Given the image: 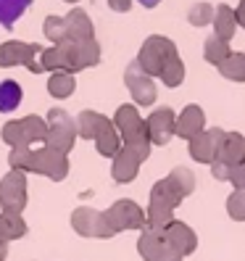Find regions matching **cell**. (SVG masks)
Listing matches in <instances>:
<instances>
[{"mask_svg":"<svg viewBox=\"0 0 245 261\" xmlns=\"http://www.w3.org/2000/svg\"><path fill=\"white\" fill-rule=\"evenodd\" d=\"M137 66H140L148 76H161L166 87H177L185 80V66L177 56V48L172 40H166L161 35L150 37L137 58Z\"/></svg>","mask_w":245,"mask_h":261,"instance_id":"cell-1","label":"cell"},{"mask_svg":"<svg viewBox=\"0 0 245 261\" xmlns=\"http://www.w3.org/2000/svg\"><path fill=\"white\" fill-rule=\"evenodd\" d=\"M11 166L13 169H32V172L48 174L50 179H64L69 172V161L64 153L45 145L42 150H32L29 145L11 150Z\"/></svg>","mask_w":245,"mask_h":261,"instance_id":"cell-2","label":"cell"},{"mask_svg":"<svg viewBox=\"0 0 245 261\" xmlns=\"http://www.w3.org/2000/svg\"><path fill=\"white\" fill-rule=\"evenodd\" d=\"M182 198H185V190L177 185L174 177H166V179L156 182V188L150 193V208H148L145 222L153 229H164L172 222V211L177 208V203Z\"/></svg>","mask_w":245,"mask_h":261,"instance_id":"cell-3","label":"cell"},{"mask_svg":"<svg viewBox=\"0 0 245 261\" xmlns=\"http://www.w3.org/2000/svg\"><path fill=\"white\" fill-rule=\"evenodd\" d=\"M114 127L116 132L124 137V143L129 148H134L137 153H143L148 159L150 153V137H148V129H145V121L137 116L134 106H121L116 111V119H114Z\"/></svg>","mask_w":245,"mask_h":261,"instance_id":"cell-4","label":"cell"},{"mask_svg":"<svg viewBox=\"0 0 245 261\" xmlns=\"http://www.w3.org/2000/svg\"><path fill=\"white\" fill-rule=\"evenodd\" d=\"M74 137H76V124L71 121V116L61 109H53L48 114V135H45V145L58 150V153H66L74 145Z\"/></svg>","mask_w":245,"mask_h":261,"instance_id":"cell-5","label":"cell"},{"mask_svg":"<svg viewBox=\"0 0 245 261\" xmlns=\"http://www.w3.org/2000/svg\"><path fill=\"white\" fill-rule=\"evenodd\" d=\"M245 161V140H242V135L232 132V135H224V140L219 145V153H216V159L211 161V172L216 179H227L229 172Z\"/></svg>","mask_w":245,"mask_h":261,"instance_id":"cell-6","label":"cell"},{"mask_svg":"<svg viewBox=\"0 0 245 261\" xmlns=\"http://www.w3.org/2000/svg\"><path fill=\"white\" fill-rule=\"evenodd\" d=\"M26 203V177L21 169H13L0 182V206L3 214H21Z\"/></svg>","mask_w":245,"mask_h":261,"instance_id":"cell-7","label":"cell"},{"mask_svg":"<svg viewBox=\"0 0 245 261\" xmlns=\"http://www.w3.org/2000/svg\"><path fill=\"white\" fill-rule=\"evenodd\" d=\"M137 245H140V253H143L145 261H182V256L174 251L169 238L164 235V229L148 227Z\"/></svg>","mask_w":245,"mask_h":261,"instance_id":"cell-8","label":"cell"},{"mask_svg":"<svg viewBox=\"0 0 245 261\" xmlns=\"http://www.w3.org/2000/svg\"><path fill=\"white\" fill-rule=\"evenodd\" d=\"M105 222H108L111 232L119 229H132V227H143L145 224V214L140 211V206L132 201H119L105 211Z\"/></svg>","mask_w":245,"mask_h":261,"instance_id":"cell-9","label":"cell"},{"mask_svg":"<svg viewBox=\"0 0 245 261\" xmlns=\"http://www.w3.org/2000/svg\"><path fill=\"white\" fill-rule=\"evenodd\" d=\"M71 222H74L76 232L87 235V238H111L114 235L108 229V222H105V214L93 211V208H76Z\"/></svg>","mask_w":245,"mask_h":261,"instance_id":"cell-10","label":"cell"},{"mask_svg":"<svg viewBox=\"0 0 245 261\" xmlns=\"http://www.w3.org/2000/svg\"><path fill=\"white\" fill-rule=\"evenodd\" d=\"M124 80H127L129 93H132V100H134L137 106H150L153 100H156V85H153L150 76H148L140 66H137V61L127 69Z\"/></svg>","mask_w":245,"mask_h":261,"instance_id":"cell-11","label":"cell"},{"mask_svg":"<svg viewBox=\"0 0 245 261\" xmlns=\"http://www.w3.org/2000/svg\"><path fill=\"white\" fill-rule=\"evenodd\" d=\"M42 53L40 45H24V42H6L0 45V66H29L35 71L37 56Z\"/></svg>","mask_w":245,"mask_h":261,"instance_id":"cell-12","label":"cell"},{"mask_svg":"<svg viewBox=\"0 0 245 261\" xmlns=\"http://www.w3.org/2000/svg\"><path fill=\"white\" fill-rule=\"evenodd\" d=\"M224 135L227 132H222V129H208V132L203 129L201 135H195L190 140V156L195 161H201V164H211L213 159H216Z\"/></svg>","mask_w":245,"mask_h":261,"instance_id":"cell-13","label":"cell"},{"mask_svg":"<svg viewBox=\"0 0 245 261\" xmlns=\"http://www.w3.org/2000/svg\"><path fill=\"white\" fill-rule=\"evenodd\" d=\"M174 121H177V116L172 114V109L153 111V114L148 116V121H145V129H148L150 143H156V145L169 143V137L174 135Z\"/></svg>","mask_w":245,"mask_h":261,"instance_id":"cell-14","label":"cell"},{"mask_svg":"<svg viewBox=\"0 0 245 261\" xmlns=\"http://www.w3.org/2000/svg\"><path fill=\"white\" fill-rule=\"evenodd\" d=\"M143 161H145L143 153H137L134 148L124 145V148H121L116 156H114V179H116V182H129V179H134V174H137V169H140Z\"/></svg>","mask_w":245,"mask_h":261,"instance_id":"cell-15","label":"cell"},{"mask_svg":"<svg viewBox=\"0 0 245 261\" xmlns=\"http://www.w3.org/2000/svg\"><path fill=\"white\" fill-rule=\"evenodd\" d=\"M164 235L169 238V243L174 245V251H177L179 256L193 253V251H195V245H198L195 232H193L187 224H182V222H169V224L164 227Z\"/></svg>","mask_w":245,"mask_h":261,"instance_id":"cell-16","label":"cell"},{"mask_svg":"<svg viewBox=\"0 0 245 261\" xmlns=\"http://www.w3.org/2000/svg\"><path fill=\"white\" fill-rule=\"evenodd\" d=\"M203 124H206L203 111L198 109V106H187V109L179 114V119L174 121V132L179 137H185V140H193L195 135L203 132Z\"/></svg>","mask_w":245,"mask_h":261,"instance_id":"cell-17","label":"cell"},{"mask_svg":"<svg viewBox=\"0 0 245 261\" xmlns=\"http://www.w3.org/2000/svg\"><path fill=\"white\" fill-rule=\"evenodd\" d=\"M66 21V40H93V24L85 11H71Z\"/></svg>","mask_w":245,"mask_h":261,"instance_id":"cell-18","label":"cell"},{"mask_svg":"<svg viewBox=\"0 0 245 261\" xmlns=\"http://www.w3.org/2000/svg\"><path fill=\"white\" fill-rule=\"evenodd\" d=\"M74 124H76V135L93 137V140H95V137H98L105 127H108L111 121L105 119L103 114H98V111H85V114H79V119H76Z\"/></svg>","mask_w":245,"mask_h":261,"instance_id":"cell-19","label":"cell"},{"mask_svg":"<svg viewBox=\"0 0 245 261\" xmlns=\"http://www.w3.org/2000/svg\"><path fill=\"white\" fill-rule=\"evenodd\" d=\"M213 13H216V16H213V29H216V37H222V40L229 42V37H235V29H237L235 11L229 8V6H219Z\"/></svg>","mask_w":245,"mask_h":261,"instance_id":"cell-20","label":"cell"},{"mask_svg":"<svg viewBox=\"0 0 245 261\" xmlns=\"http://www.w3.org/2000/svg\"><path fill=\"white\" fill-rule=\"evenodd\" d=\"M21 124V135H24V145H32V143H45V135H48V121H42L40 116H26L19 119Z\"/></svg>","mask_w":245,"mask_h":261,"instance_id":"cell-21","label":"cell"},{"mask_svg":"<svg viewBox=\"0 0 245 261\" xmlns=\"http://www.w3.org/2000/svg\"><path fill=\"white\" fill-rule=\"evenodd\" d=\"M29 6H32V0H0V24L6 29H13V24Z\"/></svg>","mask_w":245,"mask_h":261,"instance_id":"cell-22","label":"cell"},{"mask_svg":"<svg viewBox=\"0 0 245 261\" xmlns=\"http://www.w3.org/2000/svg\"><path fill=\"white\" fill-rule=\"evenodd\" d=\"M219 71L232 82H245V53H229L219 64Z\"/></svg>","mask_w":245,"mask_h":261,"instance_id":"cell-23","label":"cell"},{"mask_svg":"<svg viewBox=\"0 0 245 261\" xmlns=\"http://www.w3.org/2000/svg\"><path fill=\"white\" fill-rule=\"evenodd\" d=\"M26 232L21 214H0V240H13Z\"/></svg>","mask_w":245,"mask_h":261,"instance_id":"cell-24","label":"cell"},{"mask_svg":"<svg viewBox=\"0 0 245 261\" xmlns=\"http://www.w3.org/2000/svg\"><path fill=\"white\" fill-rule=\"evenodd\" d=\"M95 145H98V153L100 156H116L121 150V140H119V132L114 124H108L98 137H95Z\"/></svg>","mask_w":245,"mask_h":261,"instance_id":"cell-25","label":"cell"},{"mask_svg":"<svg viewBox=\"0 0 245 261\" xmlns=\"http://www.w3.org/2000/svg\"><path fill=\"white\" fill-rule=\"evenodd\" d=\"M19 103H21V87H19V82H13V80L0 82V111L11 114Z\"/></svg>","mask_w":245,"mask_h":261,"instance_id":"cell-26","label":"cell"},{"mask_svg":"<svg viewBox=\"0 0 245 261\" xmlns=\"http://www.w3.org/2000/svg\"><path fill=\"white\" fill-rule=\"evenodd\" d=\"M74 76L69 71H56L50 80H48V90H50V95L53 98H66L74 93Z\"/></svg>","mask_w":245,"mask_h":261,"instance_id":"cell-27","label":"cell"},{"mask_svg":"<svg viewBox=\"0 0 245 261\" xmlns=\"http://www.w3.org/2000/svg\"><path fill=\"white\" fill-rule=\"evenodd\" d=\"M203 53H206L208 64H216V66H219L222 61L229 56V45H227V40H222V37H208Z\"/></svg>","mask_w":245,"mask_h":261,"instance_id":"cell-28","label":"cell"},{"mask_svg":"<svg viewBox=\"0 0 245 261\" xmlns=\"http://www.w3.org/2000/svg\"><path fill=\"white\" fill-rule=\"evenodd\" d=\"M45 35H48L56 45H61L66 40V21L61 16H48L45 19Z\"/></svg>","mask_w":245,"mask_h":261,"instance_id":"cell-29","label":"cell"},{"mask_svg":"<svg viewBox=\"0 0 245 261\" xmlns=\"http://www.w3.org/2000/svg\"><path fill=\"white\" fill-rule=\"evenodd\" d=\"M227 211H229V217L232 219H245V190H235L232 195H229V201H227Z\"/></svg>","mask_w":245,"mask_h":261,"instance_id":"cell-30","label":"cell"},{"mask_svg":"<svg viewBox=\"0 0 245 261\" xmlns=\"http://www.w3.org/2000/svg\"><path fill=\"white\" fill-rule=\"evenodd\" d=\"M190 21L195 27H203V24H211L213 21V8L208 3H198L190 8Z\"/></svg>","mask_w":245,"mask_h":261,"instance_id":"cell-31","label":"cell"},{"mask_svg":"<svg viewBox=\"0 0 245 261\" xmlns=\"http://www.w3.org/2000/svg\"><path fill=\"white\" fill-rule=\"evenodd\" d=\"M172 177L177 179V185H179L182 190H185V195H190V193H193V188H195V177H193L190 169H174Z\"/></svg>","mask_w":245,"mask_h":261,"instance_id":"cell-32","label":"cell"},{"mask_svg":"<svg viewBox=\"0 0 245 261\" xmlns=\"http://www.w3.org/2000/svg\"><path fill=\"white\" fill-rule=\"evenodd\" d=\"M229 182H232V185L237 188V190H245V161L242 164H237L232 172H229V177H227Z\"/></svg>","mask_w":245,"mask_h":261,"instance_id":"cell-33","label":"cell"},{"mask_svg":"<svg viewBox=\"0 0 245 261\" xmlns=\"http://www.w3.org/2000/svg\"><path fill=\"white\" fill-rule=\"evenodd\" d=\"M108 6H111L114 11H129L132 0H108Z\"/></svg>","mask_w":245,"mask_h":261,"instance_id":"cell-34","label":"cell"},{"mask_svg":"<svg viewBox=\"0 0 245 261\" xmlns=\"http://www.w3.org/2000/svg\"><path fill=\"white\" fill-rule=\"evenodd\" d=\"M235 19H237L240 27H245V0H240V6H237V11H235Z\"/></svg>","mask_w":245,"mask_h":261,"instance_id":"cell-35","label":"cell"},{"mask_svg":"<svg viewBox=\"0 0 245 261\" xmlns=\"http://www.w3.org/2000/svg\"><path fill=\"white\" fill-rule=\"evenodd\" d=\"M137 3H140V6H145V8H156V6L161 3V0H137Z\"/></svg>","mask_w":245,"mask_h":261,"instance_id":"cell-36","label":"cell"},{"mask_svg":"<svg viewBox=\"0 0 245 261\" xmlns=\"http://www.w3.org/2000/svg\"><path fill=\"white\" fill-rule=\"evenodd\" d=\"M8 256V248H6V240H0V261H6Z\"/></svg>","mask_w":245,"mask_h":261,"instance_id":"cell-37","label":"cell"},{"mask_svg":"<svg viewBox=\"0 0 245 261\" xmlns=\"http://www.w3.org/2000/svg\"><path fill=\"white\" fill-rule=\"evenodd\" d=\"M69 3H76V0H69Z\"/></svg>","mask_w":245,"mask_h":261,"instance_id":"cell-38","label":"cell"}]
</instances>
